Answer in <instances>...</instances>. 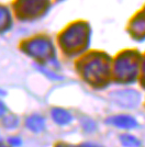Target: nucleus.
Wrapping results in <instances>:
<instances>
[{
	"label": "nucleus",
	"instance_id": "nucleus-1",
	"mask_svg": "<svg viewBox=\"0 0 145 147\" xmlns=\"http://www.w3.org/2000/svg\"><path fill=\"white\" fill-rule=\"evenodd\" d=\"M119 119L120 120H115V123L117 125H119V126H122V127L130 129V127H132V126H134L136 124L133 119H131V117H119Z\"/></svg>",
	"mask_w": 145,
	"mask_h": 147
}]
</instances>
